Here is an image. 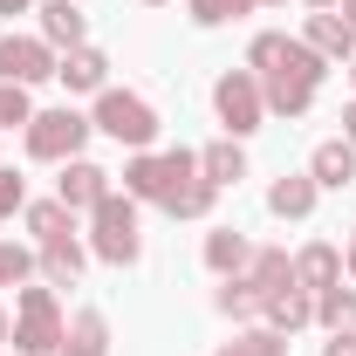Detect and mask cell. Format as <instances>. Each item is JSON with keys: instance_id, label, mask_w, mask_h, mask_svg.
Instances as JSON below:
<instances>
[{"instance_id": "6da1fadb", "label": "cell", "mask_w": 356, "mask_h": 356, "mask_svg": "<svg viewBox=\"0 0 356 356\" xmlns=\"http://www.w3.org/2000/svg\"><path fill=\"white\" fill-rule=\"evenodd\" d=\"M124 192L144 199V206H165L172 220H206L220 206V185L199 178V151H137L124 165Z\"/></svg>"}, {"instance_id": "7a4b0ae2", "label": "cell", "mask_w": 356, "mask_h": 356, "mask_svg": "<svg viewBox=\"0 0 356 356\" xmlns=\"http://www.w3.org/2000/svg\"><path fill=\"white\" fill-rule=\"evenodd\" d=\"M247 69L261 76V96H267L274 117H309L315 96H322V76H329V62L302 35H254Z\"/></svg>"}, {"instance_id": "3957f363", "label": "cell", "mask_w": 356, "mask_h": 356, "mask_svg": "<svg viewBox=\"0 0 356 356\" xmlns=\"http://www.w3.org/2000/svg\"><path fill=\"white\" fill-rule=\"evenodd\" d=\"M89 247H96V261H110V267H131L137 254H144L137 199H131V192H110V199L89 213Z\"/></svg>"}, {"instance_id": "277c9868", "label": "cell", "mask_w": 356, "mask_h": 356, "mask_svg": "<svg viewBox=\"0 0 356 356\" xmlns=\"http://www.w3.org/2000/svg\"><path fill=\"white\" fill-rule=\"evenodd\" d=\"M103 137H117V144H131V151H151V137H158V110H151V96H137V89H96V117H89Z\"/></svg>"}, {"instance_id": "5b68a950", "label": "cell", "mask_w": 356, "mask_h": 356, "mask_svg": "<svg viewBox=\"0 0 356 356\" xmlns=\"http://www.w3.org/2000/svg\"><path fill=\"white\" fill-rule=\"evenodd\" d=\"M62 309H55V288H21L14 295V350L21 356H62Z\"/></svg>"}, {"instance_id": "8992f818", "label": "cell", "mask_w": 356, "mask_h": 356, "mask_svg": "<svg viewBox=\"0 0 356 356\" xmlns=\"http://www.w3.org/2000/svg\"><path fill=\"white\" fill-rule=\"evenodd\" d=\"M89 131H96V124L76 117V110L62 103V110H35L21 137H28V158H42V165H69V158H83Z\"/></svg>"}, {"instance_id": "52a82bcc", "label": "cell", "mask_w": 356, "mask_h": 356, "mask_svg": "<svg viewBox=\"0 0 356 356\" xmlns=\"http://www.w3.org/2000/svg\"><path fill=\"white\" fill-rule=\"evenodd\" d=\"M213 110H220V124H226L233 144H240V137H254V131H261V117H267L261 76H254V69H226L220 83H213Z\"/></svg>"}, {"instance_id": "ba28073f", "label": "cell", "mask_w": 356, "mask_h": 356, "mask_svg": "<svg viewBox=\"0 0 356 356\" xmlns=\"http://www.w3.org/2000/svg\"><path fill=\"white\" fill-rule=\"evenodd\" d=\"M55 48L42 42V35H0V83H21V89H35L55 76Z\"/></svg>"}, {"instance_id": "9c48e42d", "label": "cell", "mask_w": 356, "mask_h": 356, "mask_svg": "<svg viewBox=\"0 0 356 356\" xmlns=\"http://www.w3.org/2000/svg\"><path fill=\"white\" fill-rule=\"evenodd\" d=\"M55 199H62L69 213H96V206L110 199V172H103V165H89V158H69L62 178H55Z\"/></svg>"}, {"instance_id": "30bf717a", "label": "cell", "mask_w": 356, "mask_h": 356, "mask_svg": "<svg viewBox=\"0 0 356 356\" xmlns=\"http://www.w3.org/2000/svg\"><path fill=\"white\" fill-rule=\"evenodd\" d=\"M55 83L69 89V96H96V89H110V55L103 48H69L62 62H55Z\"/></svg>"}, {"instance_id": "8fae6325", "label": "cell", "mask_w": 356, "mask_h": 356, "mask_svg": "<svg viewBox=\"0 0 356 356\" xmlns=\"http://www.w3.org/2000/svg\"><path fill=\"white\" fill-rule=\"evenodd\" d=\"M302 42H309L322 62H356V28L336 14V7H315L309 28H302Z\"/></svg>"}, {"instance_id": "7c38bea8", "label": "cell", "mask_w": 356, "mask_h": 356, "mask_svg": "<svg viewBox=\"0 0 356 356\" xmlns=\"http://www.w3.org/2000/svg\"><path fill=\"white\" fill-rule=\"evenodd\" d=\"M35 14H42V42H48V48H62V55H69V48H83L89 14L76 7V0H42Z\"/></svg>"}, {"instance_id": "4fadbf2b", "label": "cell", "mask_w": 356, "mask_h": 356, "mask_svg": "<svg viewBox=\"0 0 356 356\" xmlns=\"http://www.w3.org/2000/svg\"><path fill=\"white\" fill-rule=\"evenodd\" d=\"M315 199H322V185H315L309 172H288V178L267 185V213H274V220H309Z\"/></svg>"}, {"instance_id": "5bb4252c", "label": "cell", "mask_w": 356, "mask_h": 356, "mask_svg": "<svg viewBox=\"0 0 356 356\" xmlns=\"http://www.w3.org/2000/svg\"><path fill=\"white\" fill-rule=\"evenodd\" d=\"M309 178L322 185V192H343V185L356 178V144H350V137H329V144H315Z\"/></svg>"}, {"instance_id": "9a60e30c", "label": "cell", "mask_w": 356, "mask_h": 356, "mask_svg": "<svg viewBox=\"0 0 356 356\" xmlns=\"http://www.w3.org/2000/svg\"><path fill=\"white\" fill-rule=\"evenodd\" d=\"M336 281H343V254H336L329 240H309V247L295 254V288L322 295V288H336Z\"/></svg>"}, {"instance_id": "2e32d148", "label": "cell", "mask_w": 356, "mask_h": 356, "mask_svg": "<svg viewBox=\"0 0 356 356\" xmlns=\"http://www.w3.org/2000/svg\"><path fill=\"white\" fill-rule=\"evenodd\" d=\"M62 356H110V322H103V309H76L69 315Z\"/></svg>"}, {"instance_id": "e0dca14e", "label": "cell", "mask_w": 356, "mask_h": 356, "mask_svg": "<svg viewBox=\"0 0 356 356\" xmlns=\"http://www.w3.org/2000/svg\"><path fill=\"white\" fill-rule=\"evenodd\" d=\"M267 329H281V336H295V329H309L315 322V295L309 288H295V281H288V288H281V295H267Z\"/></svg>"}, {"instance_id": "ac0fdd59", "label": "cell", "mask_w": 356, "mask_h": 356, "mask_svg": "<svg viewBox=\"0 0 356 356\" xmlns=\"http://www.w3.org/2000/svg\"><path fill=\"white\" fill-rule=\"evenodd\" d=\"M48 288H76V274H83V247H76V233L69 240H42V254H35Z\"/></svg>"}, {"instance_id": "d6986e66", "label": "cell", "mask_w": 356, "mask_h": 356, "mask_svg": "<svg viewBox=\"0 0 356 356\" xmlns=\"http://www.w3.org/2000/svg\"><path fill=\"white\" fill-rule=\"evenodd\" d=\"M21 213H28L35 247H42V240H69V233H76V213H69L62 199H35V206H21Z\"/></svg>"}, {"instance_id": "ffe728a7", "label": "cell", "mask_w": 356, "mask_h": 356, "mask_svg": "<svg viewBox=\"0 0 356 356\" xmlns=\"http://www.w3.org/2000/svg\"><path fill=\"white\" fill-rule=\"evenodd\" d=\"M199 178H213V185H240V178H247V158H240V144H233V137H226V144H206V151H199Z\"/></svg>"}, {"instance_id": "44dd1931", "label": "cell", "mask_w": 356, "mask_h": 356, "mask_svg": "<svg viewBox=\"0 0 356 356\" xmlns=\"http://www.w3.org/2000/svg\"><path fill=\"white\" fill-rule=\"evenodd\" d=\"M254 261V247H247V240H240V233H233V226H220V233H206V267H213V274H240V267Z\"/></svg>"}, {"instance_id": "7402d4cb", "label": "cell", "mask_w": 356, "mask_h": 356, "mask_svg": "<svg viewBox=\"0 0 356 356\" xmlns=\"http://www.w3.org/2000/svg\"><path fill=\"white\" fill-rule=\"evenodd\" d=\"M247 281H254L261 295H281V288L295 281V261H288L281 247H254V261H247Z\"/></svg>"}, {"instance_id": "603a6c76", "label": "cell", "mask_w": 356, "mask_h": 356, "mask_svg": "<svg viewBox=\"0 0 356 356\" xmlns=\"http://www.w3.org/2000/svg\"><path fill=\"white\" fill-rule=\"evenodd\" d=\"M261 309H267V295L247 281V274H226V281H220V315H233V322H254Z\"/></svg>"}, {"instance_id": "cb8c5ba5", "label": "cell", "mask_w": 356, "mask_h": 356, "mask_svg": "<svg viewBox=\"0 0 356 356\" xmlns=\"http://www.w3.org/2000/svg\"><path fill=\"white\" fill-rule=\"evenodd\" d=\"M315 322H322L329 336H336V329H356V288H343V281L322 288V295H315Z\"/></svg>"}, {"instance_id": "d4e9b609", "label": "cell", "mask_w": 356, "mask_h": 356, "mask_svg": "<svg viewBox=\"0 0 356 356\" xmlns=\"http://www.w3.org/2000/svg\"><path fill=\"white\" fill-rule=\"evenodd\" d=\"M213 356H288V336H281V329H240V336L220 343Z\"/></svg>"}, {"instance_id": "484cf974", "label": "cell", "mask_w": 356, "mask_h": 356, "mask_svg": "<svg viewBox=\"0 0 356 356\" xmlns=\"http://www.w3.org/2000/svg\"><path fill=\"white\" fill-rule=\"evenodd\" d=\"M185 7H192V21H199V28H226V21H240L254 0H185Z\"/></svg>"}, {"instance_id": "4316f807", "label": "cell", "mask_w": 356, "mask_h": 356, "mask_svg": "<svg viewBox=\"0 0 356 356\" xmlns=\"http://www.w3.org/2000/svg\"><path fill=\"white\" fill-rule=\"evenodd\" d=\"M28 117H35V103H28V89L21 83H0V131H28Z\"/></svg>"}, {"instance_id": "83f0119b", "label": "cell", "mask_w": 356, "mask_h": 356, "mask_svg": "<svg viewBox=\"0 0 356 356\" xmlns=\"http://www.w3.org/2000/svg\"><path fill=\"white\" fill-rule=\"evenodd\" d=\"M28 274H35V254L14 247V240H0V288H21Z\"/></svg>"}, {"instance_id": "f1b7e54d", "label": "cell", "mask_w": 356, "mask_h": 356, "mask_svg": "<svg viewBox=\"0 0 356 356\" xmlns=\"http://www.w3.org/2000/svg\"><path fill=\"white\" fill-rule=\"evenodd\" d=\"M21 206H28V185H21V178H14L7 165H0V220H14Z\"/></svg>"}, {"instance_id": "f546056e", "label": "cell", "mask_w": 356, "mask_h": 356, "mask_svg": "<svg viewBox=\"0 0 356 356\" xmlns=\"http://www.w3.org/2000/svg\"><path fill=\"white\" fill-rule=\"evenodd\" d=\"M322 356H356V329H336V336L322 343Z\"/></svg>"}, {"instance_id": "4dcf8cb0", "label": "cell", "mask_w": 356, "mask_h": 356, "mask_svg": "<svg viewBox=\"0 0 356 356\" xmlns=\"http://www.w3.org/2000/svg\"><path fill=\"white\" fill-rule=\"evenodd\" d=\"M28 7H42V0H0V14H28Z\"/></svg>"}, {"instance_id": "1f68e13d", "label": "cell", "mask_w": 356, "mask_h": 356, "mask_svg": "<svg viewBox=\"0 0 356 356\" xmlns=\"http://www.w3.org/2000/svg\"><path fill=\"white\" fill-rule=\"evenodd\" d=\"M343 137H350V144H356V103H350V110H343Z\"/></svg>"}, {"instance_id": "d6a6232c", "label": "cell", "mask_w": 356, "mask_h": 356, "mask_svg": "<svg viewBox=\"0 0 356 356\" xmlns=\"http://www.w3.org/2000/svg\"><path fill=\"white\" fill-rule=\"evenodd\" d=\"M343 267H350V281H356V233H350V254H343Z\"/></svg>"}, {"instance_id": "836d02e7", "label": "cell", "mask_w": 356, "mask_h": 356, "mask_svg": "<svg viewBox=\"0 0 356 356\" xmlns=\"http://www.w3.org/2000/svg\"><path fill=\"white\" fill-rule=\"evenodd\" d=\"M336 7H343V21H350V28H356V0H336Z\"/></svg>"}, {"instance_id": "e575fe53", "label": "cell", "mask_w": 356, "mask_h": 356, "mask_svg": "<svg viewBox=\"0 0 356 356\" xmlns=\"http://www.w3.org/2000/svg\"><path fill=\"white\" fill-rule=\"evenodd\" d=\"M0 343H7V315H0Z\"/></svg>"}, {"instance_id": "d590c367", "label": "cell", "mask_w": 356, "mask_h": 356, "mask_svg": "<svg viewBox=\"0 0 356 356\" xmlns=\"http://www.w3.org/2000/svg\"><path fill=\"white\" fill-rule=\"evenodd\" d=\"M254 7H281V0H254Z\"/></svg>"}, {"instance_id": "8d00e7d4", "label": "cell", "mask_w": 356, "mask_h": 356, "mask_svg": "<svg viewBox=\"0 0 356 356\" xmlns=\"http://www.w3.org/2000/svg\"><path fill=\"white\" fill-rule=\"evenodd\" d=\"M309 7H336V0H309Z\"/></svg>"}, {"instance_id": "74e56055", "label": "cell", "mask_w": 356, "mask_h": 356, "mask_svg": "<svg viewBox=\"0 0 356 356\" xmlns=\"http://www.w3.org/2000/svg\"><path fill=\"white\" fill-rule=\"evenodd\" d=\"M350 83H356V62H350Z\"/></svg>"}, {"instance_id": "f35d334b", "label": "cell", "mask_w": 356, "mask_h": 356, "mask_svg": "<svg viewBox=\"0 0 356 356\" xmlns=\"http://www.w3.org/2000/svg\"><path fill=\"white\" fill-rule=\"evenodd\" d=\"M151 7H165V0H151Z\"/></svg>"}]
</instances>
